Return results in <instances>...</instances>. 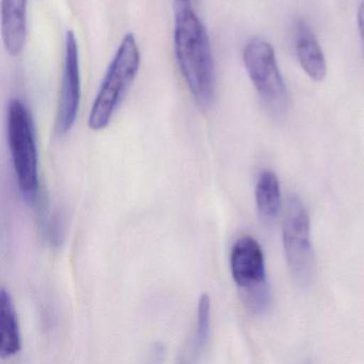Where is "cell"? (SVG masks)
I'll list each match as a JSON object with an SVG mask.
<instances>
[{"instance_id": "obj_16", "label": "cell", "mask_w": 364, "mask_h": 364, "mask_svg": "<svg viewBox=\"0 0 364 364\" xmlns=\"http://www.w3.org/2000/svg\"><path fill=\"white\" fill-rule=\"evenodd\" d=\"M191 1H193V0H191Z\"/></svg>"}, {"instance_id": "obj_2", "label": "cell", "mask_w": 364, "mask_h": 364, "mask_svg": "<svg viewBox=\"0 0 364 364\" xmlns=\"http://www.w3.org/2000/svg\"><path fill=\"white\" fill-rule=\"evenodd\" d=\"M141 53L135 35L127 33L110 61L89 114L92 131H103L112 122L125 95L137 77Z\"/></svg>"}, {"instance_id": "obj_12", "label": "cell", "mask_w": 364, "mask_h": 364, "mask_svg": "<svg viewBox=\"0 0 364 364\" xmlns=\"http://www.w3.org/2000/svg\"><path fill=\"white\" fill-rule=\"evenodd\" d=\"M210 336V298L208 294H202L198 304L197 323L193 336V353L197 355L208 347Z\"/></svg>"}, {"instance_id": "obj_11", "label": "cell", "mask_w": 364, "mask_h": 364, "mask_svg": "<svg viewBox=\"0 0 364 364\" xmlns=\"http://www.w3.org/2000/svg\"><path fill=\"white\" fill-rule=\"evenodd\" d=\"M255 200L261 216L266 220H274L281 208L280 183L274 172L264 171L259 176Z\"/></svg>"}, {"instance_id": "obj_13", "label": "cell", "mask_w": 364, "mask_h": 364, "mask_svg": "<svg viewBox=\"0 0 364 364\" xmlns=\"http://www.w3.org/2000/svg\"><path fill=\"white\" fill-rule=\"evenodd\" d=\"M244 296L247 306L255 314L262 315L267 312L272 304V294L267 282L245 289Z\"/></svg>"}, {"instance_id": "obj_4", "label": "cell", "mask_w": 364, "mask_h": 364, "mask_svg": "<svg viewBox=\"0 0 364 364\" xmlns=\"http://www.w3.org/2000/svg\"><path fill=\"white\" fill-rule=\"evenodd\" d=\"M242 60L265 109L274 118L284 116L291 101L270 43L259 38L251 40L245 46Z\"/></svg>"}, {"instance_id": "obj_7", "label": "cell", "mask_w": 364, "mask_h": 364, "mask_svg": "<svg viewBox=\"0 0 364 364\" xmlns=\"http://www.w3.org/2000/svg\"><path fill=\"white\" fill-rule=\"evenodd\" d=\"M230 264L234 281L242 291L267 282L263 250L259 242L250 236L236 240L232 248Z\"/></svg>"}, {"instance_id": "obj_5", "label": "cell", "mask_w": 364, "mask_h": 364, "mask_svg": "<svg viewBox=\"0 0 364 364\" xmlns=\"http://www.w3.org/2000/svg\"><path fill=\"white\" fill-rule=\"evenodd\" d=\"M283 246L287 265L296 282L308 287L316 276V262L310 235V218L299 198L291 196L283 221Z\"/></svg>"}, {"instance_id": "obj_9", "label": "cell", "mask_w": 364, "mask_h": 364, "mask_svg": "<svg viewBox=\"0 0 364 364\" xmlns=\"http://www.w3.org/2000/svg\"><path fill=\"white\" fill-rule=\"evenodd\" d=\"M295 48L302 69L312 80L321 82L327 75V65L323 50L304 21L298 20L295 25Z\"/></svg>"}, {"instance_id": "obj_1", "label": "cell", "mask_w": 364, "mask_h": 364, "mask_svg": "<svg viewBox=\"0 0 364 364\" xmlns=\"http://www.w3.org/2000/svg\"><path fill=\"white\" fill-rule=\"evenodd\" d=\"M173 9L176 63L196 105L205 112L216 97V69L210 35L191 0H174Z\"/></svg>"}, {"instance_id": "obj_10", "label": "cell", "mask_w": 364, "mask_h": 364, "mask_svg": "<svg viewBox=\"0 0 364 364\" xmlns=\"http://www.w3.org/2000/svg\"><path fill=\"white\" fill-rule=\"evenodd\" d=\"M22 349V334L14 299L3 287L0 291V355L14 357Z\"/></svg>"}, {"instance_id": "obj_15", "label": "cell", "mask_w": 364, "mask_h": 364, "mask_svg": "<svg viewBox=\"0 0 364 364\" xmlns=\"http://www.w3.org/2000/svg\"><path fill=\"white\" fill-rule=\"evenodd\" d=\"M358 26H359L360 37H361L362 48L364 55V0L358 10Z\"/></svg>"}, {"instance_id": "obj_8", "label": "cell", "mask_w": 364, "mask_h": 364, "mask_svg": "<svg viewBox=\"0 0 364 364\" xmlns=\"http://www.w3.org/2000/svg\"><path fill=\"white\" fill-rule=\"evenodd\" d=\"M28 0H1V37L12 57L24 50L27 39Z\"/></svg>"}, {"instance_id": "obj_3", "label": "cell", "mask_w": 364, "mask_h": 364, "mask_svg": "<svg viewBox=\"0 0 364 364\" xmlns=\"http://www.w3.org/2000/svg\"><path fill=\"white\" fill-rule=\"evenodd\" d=\"M7 136L14 173L21 196L36 204L40 196L39 152L31 110L20 99L8 106Z\"/></svg>"}, {"instance_id": "obj_6", "label": "cell", "mask_w": 364, "mask_h": 364, "mask_svg": "<svg viewBox=\"0 0 364 364\" xmlns=\"http://www.w3.org/2000/svg\"><path fill=\"white\" fill-rule=\"evenodd\" d=\"M82 102V74L77 39L68 31L65 39L63 82L57 109L56 134L60 137L71 132L77 119Z\"/></svg>"}, {"instance_id": "obj_14", "label": "cell", "mask_w": 364, "mask_h": 364, "mask_svg": "<svg viewBox=\"0 0 364 364\" xmlns=\"http://www.w3.org/2000/svg\"><path fill=\"white\" fill-rule=\"evenodd\" d=\"M46 237L50 240V244L54 246H59L63 244L65 237V223L63 217L59 214H54L46 225Z\"/></svg>"}]
</instances>
